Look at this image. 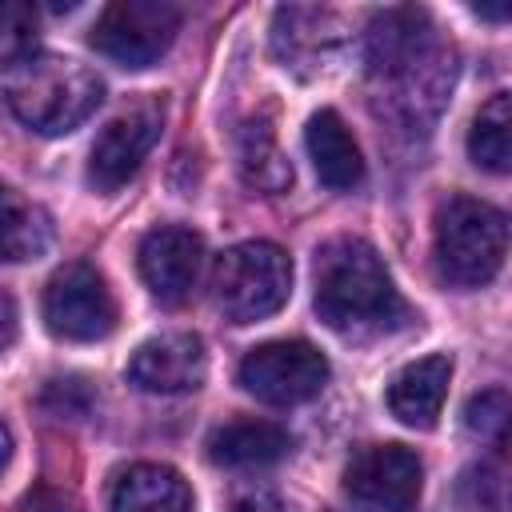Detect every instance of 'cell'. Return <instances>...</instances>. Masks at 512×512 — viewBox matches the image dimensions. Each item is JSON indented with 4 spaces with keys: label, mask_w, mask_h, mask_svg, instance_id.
I'll list each match as a JSON object with an SVG mask.
<instances>
[{
    "label": "cell",
    "mask_w": 512,
    "mask_h": 512,
    "mask_svg": "<svg viewBox=\"0 0 512 512\" xmlns=\"http://www.w3.org/2000/svg\"><path fill=\"white\" fill-rule=\"evenodd\" d=\"M44 408H52L56 416H84L92 408V388L80 376H60L48 380L44 388Z\"/></svg>",
    "instance_id": "24"
},
{
    "label": "cell",
    "mask_w": 512,
    "mask_h": 512,
    "mask_svg": "<svg viewBox=\"0 0 512 512\" xmlns=\"http://www.w3.org/2000/svg\"><path fill=\"white\" fill-rule=\"evenodd\" d=\"M364 60L372 84L380 88L384 116L408 132L436 120L444 96L452 92L456 56L424 8L376 12L364 36Z\"/></svg>",
    "instance_id": "1"
},
{
    "label": "cell",
    "mask_w": 512,
    "mask_h": 512,
    "mask_svg": "<svg viewBox=\"0 0 512 512\" xmlns=\"http://www.w3.org/2000/svg\"><path fill=\"white\" fill-rule=\"evenodd\" d=\"M4 100H8L12 116L20 124H28L32 132L64 136V132L80 128L100 108L104 84L88 64H80L72 56L36 52L8 72Z\"/></svg>",
    "instance_id": "3"
},
{
    "label": "cell",
    "mask_w": 512,
    "mask_h": 512,
    "mask_svg": "<svg viewBox=\"0 0 512 512\" xmlns=\"http://www.w3.org/2000/svg\"><path fill=\"white\" fill-rule=\"evenodd\" d=\"M44 324L60 340H104L116 328V296L104 272L88 260L64 264L44 288Z\"/></svg>",
    "instance_id": "7"
},
{
    "label": "cell",
    "mask_w": 512,
    "mask_h": 512,
    "mask_svg": "<svg viewBox=\"0 0 512 512\" xmlns=\"http://www.w3.org/2000/svg\"><path fill=\"white\" fill-rule=\"evenodd\" d=\"M328 356L308 340H268L240 360V384L264 404H304L328 384Z\"/></svg>",
    "instance_id": "8"
},
{
    "label": "cell",
    "mask_w": 512,
    "mask_h": 512,
    "mask_svg": "<svg viewBox=\"0 0 512 512\" xmlns=\"http://www.w3.org/2000/svg\"><path fill=\"white\" fill-rule=\"evenodd\" d=\"M164 124V104L160 100H140L132 108H124L120 116H112L100 136L92 140L88 152V184L96 192H116L120 184H128L136 176V168L144 164V156L152 152L156 136Z\"/></svg>",
    "instance_id": "9"
},
{
    "label": "cell",
    "mask_w": 512,
    "mask_h": 512,
    "mask_svg": "<svg viewBox=\"0 0 512 512\" xmlns=\"http://www.w3.org/2000/svg\"><path fill=\"white\" fill-rule=\"evenodd\" d=\"M508 392L504 388H488L480 396L468 400L464 408V428L480 440H492V444H504V432H508Z\"/></svg>",
    "instance_id": "22"
},
{
    "label": "cell",
    "mask_w": 512,
    "mask_h": 512,
    "mask_svg": "<svg viewBox=\"0 0 512 512\" xmlns=\"http://www.w3.org/2000/svg\"><path fill=\"white\" fill-rule=\"evenodd\" d=\"M448 380H452V360L444 352H432V356H420V360L404 364L388 384L392 416L408 428H432L440 408H444Z\"/></svg>",
    "instance_id": "14"
},
{
    "label": "cell",
    "mask_w": 512,
    "mask_h": 512,
    "mask_svg": "<svg viewBox=\"0 0 512 512\" xmlns=\"http://www.w3.org/2000/svg\"><path fill=\"white\" fill-rule=\"evenodd\" d=\"M108 512H192V492L168 464H132L112 480Z\"/></svg>",
    "instance_id": "16"
},
{
    "label": "cell",
    "mask_w": 512,
    "mask_h": 512,
    "mask_svg": "<svg viewBox=\"0 0 512 512\" xmlns=\"http://www.w3.org/2000/svg\"><path fill=\"white\" fill-rule=\"evenodd\" d=\"M12 340H16V304L8 292H0V352L12 348Z\"/></svg>",
    "instance_id": "27"
},
{
    "label": "cell",
    "mask_w": 512,
    "mask_h": 512,
    "mask_svg": "<svg viewBox=\"0 0 512 512\" xmlns=\"http://www.w3.org/2000/svg\"><path fill=\"white\" fill-rule=\"evenodd\" d=\"M292 292V260L268 240H244L216 256L212 300L232 324H256L284 308Z\"/></svg>",
    "instance_id": "5"
},
{
    "label": "cell",
    "mask_w": 512,
    "mask_h": 512,
    "mask_svg": "<svg viewBox=\"0 0 512 512\" xmlns=\"http://www.w3.org/2000/svg\"><path fill=\"white\" fill-rule=\"evenodd\" d=\"M468 156L488 172H508L512 168V96L508 92H496L480 108V116L472 120Z\"/></svg>",
    "instance_id": "20"
},
{
    "label": "cell",
    "mask_w": 512,
    "mask_h": 512,
    "mask_svg": "<svg viewBox=\"0 0 512 512\" xmlns=\"http://www.w3.org/2000/svg\"><path fill=\"white\" fill-rule=\"evenodd\" d=\"M424 468L404 444H372L344 468V492L376 512H408L420 500Z\"/></svg>",
    "instance_id": "10"
},
{
    "label": "cell",
    "mask_w": 512,
    "mask_h": 512,
    "mask_svg": "<svg viewBox=\"0 0 512 512\" xmlns=\"http://www.w3.org/2000/svg\"><path fill=\"white\" fill-rule=\"evenodd\" d=\"M8 460H12V432H8V424L0 420V472L8 468Z\"/></svg>",
    "instance_id": "28"
},
{
    "label": "cell",
    "mask_w": 512,
    "mask_h": 512,
    "mask_svg": "<svg viewBox=\"0 0 512 512\" xmlns=\"http://www.w3.org/2000/svg\"><path fill=\"white\" fill-rule=\"evenodd\" d=\"M460 500L476 512H504V472L496 464H472L460 476Z\"/></svg>",
    "instance_id": "23"
},
{
    "label": "cell",
    "mask_w": 512,
    "mask_h": 512,
    "mask_svg": "<svg viewBox=\"0 0 512 512\" xmlns=\"http://www.w3.org/2000/svg\"><path fill=\"white\" fill-rule=\"evenodd\" d=\"M180 32V8L168 0H112L92 24V48L120 68L156 64Z\"/></svg>",
    "instance_id": "6"
},
{
    "label": "cell",
    "mask_w": 512,
    "mask_h": 512,
    "mask_svg": "<svg viewBox=\"0 0 512 512\" xmlns=\"http://www.w3.org/2000/svg\"><path fill=\"white\" fill-rule=\"evenodd\" d=\"M52 244V216L24 200L16 188L0 184V260L20 264L44 256Z\"/></svg>",
    "instance_id": "18"
},
{
    "label": "cell",
    "mask_w": 512,
    "mask_h": 512,
    "mask_svg": "<svg viewBox=\"0 0 512 512\" xmlns=\"http://www.w3.org/2000/svg\"><path fill=\"white\" fill-rule=\"evenodd\" d=\"M272 44H276V56L284 60V68L316 72L340 52L344 28H340L336 12H328V8L288 4V8H276V16H272Z\"/></svg>",
    "instance_id": "13"
},
{
    "label": "cell",
    "mask_w": 512,
    "mask_h": 512,
    "mask_svg": "<svg viewBox=\"0 0 512 512\" xmlns=\"http://www.w3.org/2000/svg\"><path fill=\"white\" fill-rule=\"evenodd\" d=\"M292 436L272 420H228L208 436V460L224 468H268L284 460Z\"/></svg>",
    "instance_id": "17"
},
{
    "label": "cell",
    "mask_w": 512,
    "mask_h": 512,
    "mask_svg": "<svg viewBox=\"0 0 512 512\" xmlns=\"http://www.w3.org/2000/svg\"><path fill=\"white\" fill-rule=\"evenodd\" d=\"M316 312L344 340H376L408 324V304L360 236H336L316 252Z\"/></svg>",
    "instance_id": "2"
},
{
    "label": "cell",
    "mask_w": 512,
    "mask_h": 512,
    "mask_svg": "<svg viewBox=\"0 0 512 512\" xmlns=\"http://www.w3.org/2000/svg\"><path fill=\"white\" fill-rule=\"evenodd\" d=\"M236 160H240V176L260 192H284L292 184V164L284 160V152L276 144V132L264 116H252V120L240 124Z\"/></svg>",
    "instance_id": "19"
},
{
    "label": "cell",
    "mask_w": 512,
    "mask_h": 512,
    "mask_svg": "<svg viewBox=\"0 0 512 512\" xmlns=\"http://www.w3.org/2000/svg\"><path fill=\"white\" fill-rule=\"evenodd\" d=\"M228 512H296L280 492H268V488H248V492H240L232 504H228Z\"/></svg>",
    "instance_id": "25"
},
{
    "label": "cell",
    "mask_w": 512,
    "mask_h": 512,
    "mask_svg": "<svg viewBox=\"0 0 512 512\" xmlns=\"http://www.w3.org/2000/svg\"><path fill=\"white\" fill-rule=\"evenodd\" d=\"M208 372V356H204V340L192 332H164L144 340L132 360H128V380L144 392L156 396H176V392H192L200 388Z\"/></svg>",
    "instance_id": "12"
},
{
    "label": "cell",
    "mask_w": 512,
    "mask_h": 512,
    "mask_svg": "<svg viewBox=\"0 0 512 512\" xmlns=\"http://www.w3.org/2000/svg\"><path fill=\"white\" fill-rule=\"evenodd\" d=\"M40 12L28 0H0V68H16L36 56Z\"/></svg>",
    "instance_id": "21"
},
{
    "label": "cell",
    "mask_w": 512,
    "mask_h": 512,
    "mask_svg": "<svg viewBox=\"0 0 512 512\" xmlns=\"http://www.w3.org/2000/svg\"><path fill=\"white\" fill-rule=\"evenodd\" d=\"M200 260H204V240H200V232H192L184 224H160V228H152L140 240V252H136L140 276H144L148 292L160 304H180L192 292L196 272H200Z\"/></svg>",
    "instance_id": "11"
},
{
    "label": "cell",
    "mask_w": 512,
    "mask_h": 512,
    "mask_svg": "<svg viewBox=\"0 0 512 512\" xmlns=\"http://www.w3.org/2000/svg\"><path fill=\"white\" fill-rule=\"evenodd\" d=\"M304 148H308V160H312L320 184H328L336 192H348V188H356L364 180V156H360L348 124L332 108H320L308 120Z\"/></svg>",
    "instance_id": "15"
},
{
    "label": "cell",
    "mask_w": 512,
    "mask_h": 512,
    "mask_svg": "<svg viewBox=\"0 0 512 512\" xmlns=\"http://www.w3.org/2000/svg\"><path fill=\"white\" fill-rule=\"evenodd\" d=\"M20 512H76V504H72L68 496H60V492L40 488V492H32V496L20 504Z\"/></svg>",
    "instance_id": "26"
},
{
    "label": "cell",
    "mask_w": 512,
    "mask_h": 512,
    "mask_svg": "<svg viewBox=\"0 0 512 512\" xmlns=\"http://www.w3.org/2000/svg\"><path fill=\"white\" fill-rule=\"evenodd\" d=\"M508 256V216L476 196H448L436 212L432 260L444 284L484 288Z\"/></svg>",
    "instance_id": "4"
}]
</instances>
